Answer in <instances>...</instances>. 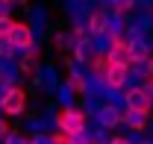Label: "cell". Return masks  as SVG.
Segmentation results:
<instances>
[{
    "label": "cell",
    "mask_w": 153,
    "mask_h": 144,
    "mask_svg": "<svg viewBox=\"0 0 153 144\" xmlns=\"http://www.w3.org/2000/svg\"><path fill=\"white\" fill-rule=\"evenodd\" d=\"M138 144H153V138H141V141H138Z\"/></svg>",
    "instance_id": "ffe728a7"
},
{
    "label": "cell",
    "mask_w": 153,
    "mask_h": 144,
    "mask_svg": "<svg viewBox=\"0 0 153 144\" xmlns=\"http://www.w3.org/2000/svg\"><path fill=\"white\" fill-rule=\"evenodd\" d=\"M109 65H112V62H109V56H106V50H94V53H91V59L85 62V73H88V79L100 85V79L106 76V71H109Z\"/></svg>",
    "instance_id": "ba28073f"
},
{
    "label": "cell",
    "mask_w": 153,
    "mask_h": 144,
    "mask_svg": "<svg viewBox=\"0 0 153 144\" xmlns=\"http://www.w3.org/2000/svg\"><path fill=\"white\" fill-rule=\"evenodd\" d=\"M127 85H130V68H124V65H109L106 76L100 79V88L106 91L109 97L112 94H121Z\"/></svg>",
    "instance_id": "3957f363"
},
{
    "label": "cell",
    "mask_w": 153,
    "mask_h": 144,
    "mask_svg": "<svg viewBox=\"0 0 153 144\" xmlns=\"http://www.w3.org/2000/svg\"><path fill=\"white\" fill-rule=\"evenodd\" d=\"M0 59H3V62L18 59V50H15V44H12L9 38H3V41H0Z\"/></svg>",
    "instance_id": "4fadbf2b"
},
{
    "label": "cell",
    "mask_w": 153,
    "mask_h": 144,
    "mask_svg": "<svg viewBox=\"0 0 153 144\" xmlns=\"http://www.w3.org/2000/svg\"><path fill=\"white\" fill-rule=\"evenodd\" d=\"M124 109H138V112H153V97L144 91L141 82L124 88Z\"/></svg>",
    "instance_id": "277c9868"
},
{
    "label": "cell",
    "mask_w": 153,
    "mask_h": 144,
    "mask_svg": "<svg viewBox=\"0 0 153 144\" xmlns=\"http://www.w3.org/2000/svg\"><path fill=\"white\" fill-rule=\"evenodd\" d=\"M53 47H56V50H68V47H71V36H68V33H56V36H53Z\"/></svg>",
    "instance_id": "9a60e30c"
},
{
    "label": "cell",
    "mask_w": 153,
    "mask_h": 144,
    "mask_svg": "<svg viewBox=\"0 0 153 144\" xmlns=\"http://www.w3.org/2000/svg\"><path fill=\"white\" fill-rule=\"evenodd\" d=\"M9 132H12V126H9V118H6V115H0V141H3Z\"/></svg>",
    "instance_id": "e0dca14e"
},
{
    "label": "cell",
    "mask_w": 153,
    "mask_h": 144,
    "mask_svg": "<svg viewBox=\"0 0 153 144\" xmlns=\"http://www.w3.org/2000/svg\"><path fill=\"white\" fill-rule=\"evenodd\" d=\"M109 138L106 135H88V144H106Z\"/></svg>",
    "instance_id": "ac0fdd59"
},
{
    "label": "cell",
    "mask_w": 153,
    "mask_h": 144,
    "mask_svg": "<svg viewBox=\"0 0 153 144\" xmlns=\"http://www.w3.org/2000/svg\"><path fill=\"white\" fill-rule=\"evenodd\" d=\"M15 21H18V18H12L9 12H0V41L12 36V30H15Z\"/></svg>",
    "instance_id": "7c38bea8"
},
{
    "label": "cell",
    "mask_w": 153,
    "mask_h": 144,
    "mask_svg": "<svg viewBox=\"0 0 153 144\" xmlns=\"http://www.w3.org/2000/svg\"><path fill=\"white\" fill-rule=\"evenodd\" d=\"M27 144H47V141H41V138H30Z\"/></svg>",
    "instance_id": "d6986e66"
},
{
    "label": "cell",
    "mask_w": 153,
    "mask_h": 144,
    "mask_svg": "<svg viewBox=\"0 0 153 144\" xmlns=\"http://www.w3.org/2000/svg\"><path fill=\"white\" fill-rule=\"evenodd\" d=\"M141 132H130V135H109V141L106 144H138L141 138H138Z\"/></svg>",
    "instance_id": "5bb4252c"
},
{
    "label": "cell",
    "mask_w": 153,
    "mask_h": 144,
    "mask_svg": "<svg viewBox=\"0 0 153 144\" xmlns=\"http://www.w3.org/2000/svg\"><path fill=\"white\" fill-rule=\"evenodd\" d=\"M88 82H91V79H88V73H82V71H74V68H71V71H68V76H65V88L71 91V94H76V97H82V94H88Z\"/></svg>",
    "instance_id": "9c48e42d"
},
{
    "label": "cell",
    "mask_w": 153,
    "mask_h": 144,
    "mask_svg": "<svg viewBox=\"0 0 153 144\" xmlns=\"http://www.w3.org/2000/svg\"><path fill=\"white\" fill-rule=\"evenodd\" d=\"M71 50H74V59H76V65H85V62L91 59V53H94V38L76 41V44H71Z\"/></svg>",
    "instance_id": "8fae6325"
},
{
    "label": "cell",
    "mask_w": 153,
    "mask_h": 144,
    "mask_svg": "<svg viewBox=\"0 0 153 144\" xmlns=\"http://www.w3.org/2000/svg\"><path fill=\"white\" fill-rule=\"evenodd\" d=\"M94 115H97L100 129H103V132H109V129H118V126H121L124 106H121V103H115V100H106V103H100V109H97Z\"/></svg>",
    "instance_id": "5b68a950"
},
{
    "label": "cell",
    "mask_w": 153,
    "mask_h": 144,
    "mask_svg": "<svg viewBox=\"0 0 153 144\" xmlns=\"http://www.w3.org/2000/svg\"><path fill=\"white\" fill-rule=\"evenodd\" d=\"M12 3H21V6H24V3H27V0H12Z\"/></svg>",
    "instance_id": "44dd1931"
},
{
    "label": "cell",
    "mask_w": 153,
    "mask_h": 144,
    "mask_svg": "<svg viewBox=\"0 0 153 144\" xmlns=\"http://www.w3.org/2000/svg\"><path fill=\"white\" fill-rule=\"evenodd\" d=\"M153 121V112H138V109H124L121 115V126H127L130 132H147V126Z\"/></svg>",
    "instance_id": "52a82bcc"
},
{
    "label": "cell",
    "mask_w": 153,
    "mask_h": 144,
    "mask_svg": "<svg viewBox=\"0 0 153 144\" xmlns=\"http://www.w3.org/2000/svg\"><path fill=\"white\" fill-rule=\"evenodd\" d=\"M38 59H41V50H38V47H30V50L18 53V71L30 76V73L36 71V62H38Z\"/></svg>",
    "instance_id": "30bf717a"
},
{
    "label": "cell",
    "mask_w": 153,
    "mask_h": 144,
    "mask_svg": "<svg viewBox=\"0 0 153 144\" xmlns=\"http://www.w3.org/2000/svg\"><path fill=\"white\" fill-rule=\"evenodd\" d=\"M0 3H12V0H0Z\"/></svg>",
    "instance_id": "7402d4cb"
},
{
    "label": "cell",
    "mask_w": 153,
    "mask_h": 144,
    "mask_svg": "<svg viewBox=\"0 0 153 144\" xmlns=\"http://www.w3.org/2000/svg\"><path fill=\"white\" fill-rule=\"evenodd\" d=\"M27 103H30L27 88L21 82H9L6 91H3V97H0V112L6 118H21V115H27Z\"/></svg>",
    "instance_id": "7a4b0ae2"
},
{
    "label": "cell",
    "mask_w": 153,
    "mask_h": 144,
    "mask_svg": "<svg viewBox=\"0 0 153 144\" xmlns=\"http://www.w3.org/2000/svg\"><path fill=\"white\" fill-rule=\"evenodd\" d=\"M9 41L15 44L18 53L30 50V47H36V30H33V24H27V21H15V30H12Z\"/></svg>",
    "instance_id": "8992f818"
},
{
    "label": "cell",
    "mask_w": 153,
    "mask_h": 144,
    "mask_svg": "<svg viewBox=\"0 0 153 144\" xmlns=\"http://www.w3.org/2000/svg\"><path fill=\"white\" fill-rule=\"evenodd\" d=\"M27 141H30V135H21V132H9V135H6V138H3L0 144H27Z\"/></svg>",
    "instance_id": "2e32d148"
},
{
    "label": "cell",
    "mask_w": 153,
    "mask_h": 144,
    "mask_svg": "<svg viewBox=\"0 0 153 144\" xmlns=\"http://www.w3.org/2000/svg\"><path fill=\"white\" fill-rule=\"evenodd\" d=\"M53 124H56V129L68 132L71 138H79L88 129V115L76 106H59L56 115H53Z\"/></svg>",
    "instance_id": "6da1fadb"
}]
</instances>
